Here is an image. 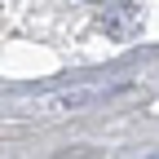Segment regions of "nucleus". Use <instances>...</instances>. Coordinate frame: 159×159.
Returning a JSON list of instances; mask_svg holds the SVG:
<instances>
[{
  "label": "nucleus",
  "mask_w": 159,
  "mask_h": 159,
  "mask_svg": "<svg viewBox=\"0 0 159 159\" xmlns=\"http://www.w3.org/2000/svg\"><path fill=\"white\" fill-rule=\"evenodd\" d=\"M102 27H106V35H115V40H128L137 27H142V9L124 5V9H115L111 18H102Z\"/></svg>",
  "instance_id": "f257e3e1"
}]
</instances>
